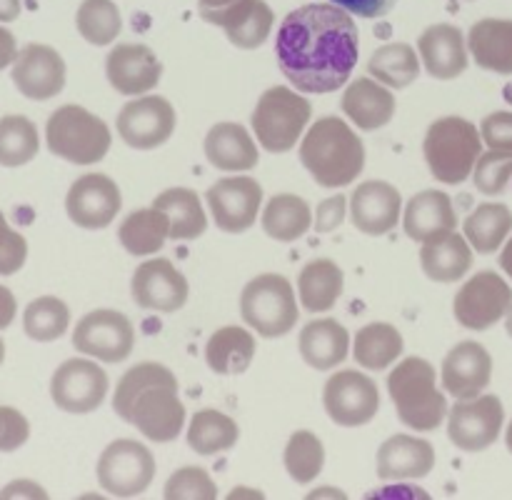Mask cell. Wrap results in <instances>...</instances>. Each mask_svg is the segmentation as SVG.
<instances>
[{
    "mask_svg": "<svg viewBox=\"0 0 512 500\" xmlns=\"http://www.w3.org/2000/svg\"><path fill=\"white\" fill-rule=\"evenodd\" d=\"M423 153L438 183L460 185L473 175L475 163L483 155V135L470 120L448 115L428 128Z\"/></svg>",
    "mask_w": 512,
    "mask_h": 500,
    "instance_id": "5",
    "label": "cell"
},
{
    "mask_svg": "<svg viewBox=\"0 0 512 500\" xmlns=\"http://www.w3.org/2000/svg\"><path fill=\"white\" fill-rule=\"evenodd\" d=\"M175 133V110L163 95L130 100L118 113V135L135 150H153Z\"/></svg>",
    "mask_w": 512,
    "mask_h": 500,
    "instance_id": "15",
    "label": "cell"
},
{
    "mask_svg": "<svg viewBox=\"0 0 512 500\" xmlns=\"http://www.w3.org/2000/svg\"><path fill=\"white\" fill-rule=\"evenodd\" d=\"M45 143L58 158L75 165H93L108 155L110 128L80 105H63L45 125Z\"/></svg>",
    "mask_w": 512,
    "mask_h": 500,
    "instance_id": "6",
    "label": "cell"
},
{
    "mask_svg": "<svg viewBox=\"0 0 512 500\" xmlns=\"http://www.w3.org/2000/svg\"><path fill=\"white\" fill-rule=\"evenodd\" d=\"M13 83L30 100L55 98L65 88L63 55L50 45H25L13 63Z\"/></svg>",
    "mask_w": 512,
    "mask_h": 500,
    "instance_id": "19",
    "label": "cell"
},
{
    "mask_svg": "<svg viewBox=\"0 0 512 500\" xmlns=\"http://www.w3.org/2000/svg\"><path fill=\"white\" fill-rule=\"evenodd\" d=\"M512 230V213L503 203H483L465 220V238L478 253H495Z\"/></svg>",
    "mask_w": 512,
    "mask_h": 500,
    "instance_id": "38",
    "label": "cell"
},
{
    "mask_svg": "<svg viewBox=\"0 0 512 500\" xmlns=\"http://www.w3.org/2000/svg\"><path fill=\"white\" fill-rule=\"evenodd\" d=\"M105 75L120 95H143L160 83L163 63L148 45L120 43L108 53Z\"/></svg>",
    "mask_w": 512,
    "mask_h": 500,
    "instance_id": "20",
    "label": "cell"
},
{
    "mask_svg": "<svg viewBox=\"0 0 512 500\" xmlns=\"http://www.w3.org/2000/svg\"><path fill=\"white\" fill-rule=\"evenodd\" d=\"M505 440H508V450L512 453V423L508 425V438H505Z\"/></svg>",
    "mask_w": 512,
    "mask_h": 500,
    "instance_id": "59",
    "label": "cell"
},
{
    "mask_svg": "<svg viewBox=\"0 0 512 500\" xmlns=\"http://www.w3.org/2000/svg\"><path fill=\"white\" fill-rule=\"evenodd\" d=\"M468 48L480 68L512 75V20H478L468 33Z\"/></svg>",
    "mask_w": 512,
    "mask_h": 500,
    "instance_id": "29",
    "label": "cell"
},
{
    "mask_svg": "<svg viewBox=\"0 0 512 500\" xmlns=\"http://www.w3.org/2000/svg\"><path fill=\"white\" fill-rule=\"evenodd\" d=\"M70 323V310L55 295H43V298H35L33 303H28L23 313V328L25 335L38 343H50V340H58L60 335L68 330Z\"/></svg>",
    "mask_w": 512,
    "mask_h": 500,
    "instance_id": "41",
    "label": "cell"
},
{
    "mask_svg": "<svg viewBox=\"0 0 512 500\" xmlns=\"http://www.w3.org/2000/svg\"><path fill=\"white\" fill-rule=\"evenodd\" d=\"M30 438V425L20 410L0 405V453H13Z\"/></svg>",
    "mask_w": 512,
    "mask_h": 500,
    "instance_id": "49",
    "label": "cell"
},
{
    "mask_svg": "<svg viewBox=\"0 0 512 500\" xmlns=\"http://www.w3.org/2000/svg\"><path fill=\"white\" fill-rule=\"evenodd\" d=\"M323 403L333 423L343 428H358L378 415L380 390L368 375L358 370H340L325 383Z\"/></svg>",
    "mask_w": 512,
    "mask_h": 500,
    "instance_id": "12",
    "label": "cell"
},
{
    "mask_svg": "<svg viewBox=\"0 0 512 500\" xmlns=\"http://www.w3.org/2000/svg\"><path fill=\"white\" fill-rule=\"evenodd\" d=\"M205 158L218 170L240 173L258 165V148L248 130L238 123H218L205 135Z\"/></svg>",
    "mask_w": 512,
    "mask_h": 500,
    "instance_id": "28",
    "label": "cell"
},
{
    "mask_svg": "<svg viewBox=\"0 0 512 500\" xmlns=\"http://www.w3.org/2000/svg\"><path fill=\"white\" fill-rule=\"evenodd\" d=\"M240 315L263 338L288 335L298 323V303L290 280L278 273H263L250 280L240 295Z\"/></svg>",
    "mask_w": 512,
    "mask_h": 500,
    "instance_id": "8",
    "label": "cell"
},
{
    "mask_svg": "<svg viewBox=\"0 0 512 500\" xmlns=\"http://www.w3.org/2000/svg\"><path fill=\"white\" fill-rule=\"evenodd\" d=\"M273 23H275V15L273 10H270V5L265 3V0H258V5H255V8L250 10V13L245 15L235 28L225 30V35H228V40L235 45V48L255 50L270 38V33H273Z\"/></svg>",
    "mask_w": 512,
    "mask_h": 500,
    "instance_id": "44",
    "label": "cell"
},
{
    "mask_svg": "<svg viewBox=\"0 0 512 500\" xmlns=\"http://www.w3.org/2000/svg\"><path fill=\"white\" fill-rule=\"evenodd\" d=\"M345 213H348V198L345 195H333V198L323 200L315 210L313 228L318 233H333L335 228H340V223L345 220Z\"/></svg>",
    "mask_w": 512,
    "mask_h": 500,
    "instance_id": "51",
    "label": "cell"
},
{
    "mask_svg": "<svg viewBox=\"0 0 512 500\" xmlns=\"http://www.w3.org/2000/svg\"><path fill=\"white\" fill-rule=\"evenodd\" d=\"M420 60L433 78L453 80L468 68V48L460 28L448 23L430 25L418 40Z\"/></svg>",
    "mask_w": 512,
    "mask_h": 500,
    "instance_id": "24",
    "label": "cell"
},
{
    "mask_svg": "<svg viewBox=\"0 0 512 500\" xmlns=\"http://www.w3.org/2000/svg\"><path fill=\"white\" fill-rule=\"evenodd\" d=\"M240 438V428L230 415L220 410H200L193 415L188 428V445L198 455H215L235 448Z\"/></svg>",
    "mask_w": 512,
    "mask_h": 500,
    "instance_id": "37",
    "label": "cell"
},
{
    "mask_svg": "<svg viewBox=\"0 0 512 500\" xmlns=\"http://www.w3.org/2000/svg\"><path fill=\"white\" fill-rule=\"evenodd\" d=\"M75 25L90 45H108L123 30V18L113 0H83L75 15Z\"/></svg>",
    "mask_w": 512,
    "mask_h": 500,
    "instance_id": "42",
    "label": "cell"
},
{
    "mask_svg": "<svg viewBox=\"0 0 512 500\" xmlns=\"http://www.w3.org/2000/svg\"><path fill=\"white\" fill-rule=\"evenodd\" d=\"M118 238L123 248L135 258H145V255L158 253L170 238V220L160 208H143L130 213L128 218L120 223Z\"/></svg>",
    "mask_w": 512,
    "mask_h": 500,
    "instance_id": "33",
    "label": "cell"
},
{
    "mask_svg": "<svg viewBox=\"0 0 512 500\" xmlns=\"http://www.w3.org/2000/svg\"><path fill=\"white\" fill-rule=\"evenodd\" d=\"M38 128L25 115H5L0 118V165L18 168L38 155Z\"/></svg>",
    "mask_w": 512,
    "mask_h": 500,
    "instance_id": "40",
    "label": "cell"
},
{
    "mask_svg": "<svg viewBox=\"0 0 512 500\" xmlns=\"http://www.w3.org/2000/svg\"><path fill=\"white\" fill-rule=\"evenodd\" d=\"M403 225L408 238H413L415 243H425V240L453 233L458 228V215H455L450 195H445L443 190H423L405 205Z\"/></svg>",
    "mask_w": 512,
    "mask_h": 500,
    "instance_id": "25",
    "label": "cell"
},
{
    "mask_svg": "<svg viewBox=\"0 0 512 500\" xmlns=\"http://www.w3.org/2000/svg\"><path fill=\"white\" fill-rule=\"evenodd\" d=\"M510 178H512V153L510 150L490 148V153L480 155L478 163H475L473 180H475V188H478L483 195L505 193Z\"/></svg>",
    "mask_w": 512,
    "mask_h": 500,
    "instance_id": "45",
    "label": "cell"
},
{
    "mask_svg": "<svg viewBox=\"0 0 512 500\" xmlns=\"http://www.w3.org/2000/svg\"><path fill=\"white\" fill-rule=\"evenodd\" d=\"M255 335L240 325H228L210 335L205 345V360L208 368L218 375H240L250 368L255 358Z\"/></svg>",
    "mask_w": 512,
    "mask_h": 500,
    "instance_id": "31",
    "label": "cell"
},
{
    "mask_svg": "<svg viewBox=\"0 0 512 500\" xmlns=\"http://www.w3.org/2000/svg\"><path fill=\"white\" fill-rule=\"evenodd\" d=\"M20 3L23 0H0V23H10L20 15Z\"/></svg>",
    "mask_w": 512,
    "mask_h": 500,
    "instance_id": "55",
    "label": "cell"
},
{
    "mask_svg": "<svg viewBox=\"0 0 512 500\" xmlns=\"http://www.w3.org/2000/svg\"><path fill=\"white\" fill-rule=\"evenodd\" d=\"M420 265L435 283H455L473 268V250L468 238L453 230L440 238L425 240L420 248Z\"/></svg>",
    "mask_w": 512,
    "mask_h": 500,
    "instance_id": "27",
    "label": "cell"
},
{
    "mask_svg": "<svg viewBox=\"0 0 512 500\" xmlns=\"http://www.w3.org/2000/svg\"><path fill=\"white\" fill-rule=\"evenodd\" d=\"M313 228V210L303 198L280 193L268 200L263 210V230L278 243H293Z\"/></svg>",
    "mask_w": 512,
    "mask_h": 500,
    "instance_id": "34",
    "label": "cell"
},
{
    "mask_svg": "<svg viewBox=\"0 0 512 500\" xmlns=\"http://www.w3.org/2000/svg\"><path fill=\"white\" fill-rule=\"evenodd\" d=\"M403 198L395 185L385 180L360 183L350 195V215L353 225L365 235H385L400 223Z\"/></svg>",
    "mask_w": 512,
    "mask_h": 500,
    "instance_id": "21",
    "label": "cell"
},
{
    "mask_svg": "<svg viewBox=\"0 0 512 500\" xmlns=\"http://www.w3.org/2000/svg\"><path fill=\"white\" fill-rule=\"evenodd\" d=\"M483 143H488L495 150H510L512 153V113L500 110V113L488 115L480 125Z\"/></svg>",
    "mask_w": 512,
    "mask_h": 500,
    "instance_id": "50",
    "label": "cell"
},
{
    "mask_svg": "<svg viewBox=\"0 0 512 500\" xmlns=\"http://www.w3.org/2000/svg\"><path fill=\"white\" fill-rule=\"evenodd\" d=\"M380 480L425 478L435 468V448L415 435H390L375 458Z\"/></svg>",
    "mask_w": 512,
    "mask_h": 500,
    "instance_id": "23",
    "label": "cell"
},
{
    "mask_svg": "<svg viewBox=\"0 0 512 500\" xmlns=\"http://www.w3.org/2000/svg\"><path fill=\"white\" fill-rule=\"evenodd\" d=\"M343 113L358 125L360 130H378L388 125L395 115V98L380 80L358 78L345 88Z\"/></svg>",
    "mask_w": 512,
    "mask_h": 500,
    "instance_id": "26",
    "label": "cell"
},
{
    "mask_svg": "<svg viewBox=\"0 0 512 500\" xmlns=\"http://www.w3.org/2000/svg\"><path fill=\"white\" fill-rule=\"evenodd\" d=\"M15 310H18V303H15V295L10 293L5 285H0V330L8 328L15 318Z\"/></svg>",
    "mask_w": 512,
    "mask_h": 500,
    "instance_id": "54",
    "label": "cell"
},
{
    "mask_svg": "<svg viewBox=\"0 0 512 500\" xmlns=\"http://www.w3.org/2000/svg\"><path fill=\"white\" fill-rule=\"evenodd\" d=\"M130 293L143 310L175 313L188 303V280L168 258H153L135 268Z\"/></svg>",
    "mask_w": 512,
    "mask_h": 500,
    "instance_id": "18",
    "label": "cell"
},
{
    "mask_svg": "<svg viewBox=\"0 0 512 500\" xmlns=\"http://www.w3.org/2000/svg\"><path fill=\"white\" fill-rule=\"evenodd\" d=\"M300 160L323 188L350 185L365 168L363 140L338 115H325L310 125L300 143Z\"/></svg>",
    "mask_w": 512,
    "mask_h": 500,
    "instance_id": "3",
    "label": "cell"
},
{
    "mask_svg": "<svg viewBox=\"0 0 512 500\" xmlns=\"http://www.w3.org/2000/svg\"><path fill=\"white\" fill-rule=\"evenodd\" d=\"M120 205H123V195H120L118 183H113V178L103 173H88L78 178L70 185L68 198H65L68 218L85 230L108 228L118 215Z\"/></svg>",
    "mask_w": 512,
    "mask_h": 500,
    "instance_id": "17",
    "label": "cell"
},
{
    "mask_svg": "<svg viewBox=\"0 0 512 500\" xmlns=\"http://www.w3.org/2000/svg\"><path fill=\"white\" fill-rule=\"evenodd\" d=\"M353 355L365 370H385L403 355V335L390 323H368L355 335Z\"/></svg>",
    "mask_w": 512,
    "mask_h": 500,
    "instance_id": "36",
    "label": "cell"
},
{
    "mask_svg": "<svg viewBox=\"0 0 512 500\" xmlns=\"http://www.w3.org/2000/svg\"><path fill=\"white\" fill-rule=\"evenodd\" d=\"M113 410L153 443H173L185 425L178 378L160 363H138L120 378Z\"/></svg>",
    "mask_w": 512,
    "mask_h": 500,
    "instance_id": "2",
    "label": "cell"
},
{
    "mask_svg": "<svg viewBox=\"0 0 512 500\" xmlns=\"http://www.w3.org/2000/svg\"><path fill=\"white\" fill-rule=\"evenodd\" d=\"M493 378V358L475 340L455 345L443 360V385L458 400L478 398Z\"/></svg>",
    "mask_w": 512,
    "mask_h": 500,
    "instance_id": "22",
    "label": "cell"
},
{
    "mask_svg": "<svg viewBox=\"0 0 512 500\" xmlns=\"http://www.w3.org/2000/svg\"><path fill=\"white\" fill-rule=\"evenodd\" d=\"M3 360H5V343L0 340V363H3Z\"/></svg>",
    "mask_w": 512,
    "mask_h": 500,
    "instance_id": "60",
    "label": "cell"
},
{
    "mask_svg": "<svg viewBox=\"0 0 512 500\" xmlns=\"http://www.w3.org/2000/svg\"><path fill=\"white\" fill-rule=\"evenodd\" d=\"M350 333L338 320H313L300 330V355L315 370H330L348 358Z\"/></svg>",
    "mask_w": 512,
    "mask_h": 500,
    "instance_id": "30",
    "label": "cell"
},
{
    "mask_svg": "<svg viewBox=\"0 0 512 500\" xmlns=\"http://www.w3.org/2000/svg\"><path fill=\"white\" fill-rule=\"evenodd\" d=\"M345 275L338 263L330 258H318L305 263V268L298 275V295L300 303L310 313H325L338 303L343 295Z\"/></svg>",
    "mask_w": 512,
    "mask_h": 500,
    "instance_id": "32",
    "label": "cell"
},
{
    "mask_svg": "<svg viewBox=\"0 0 512 500\" xmlns=\"http://www.w3.org/2000/svg\"><path fill=\"white\" fill-rule=\"evenodd\" d=\"M28 483H30V480H15L13 488H5L0 495H3V498H8V495H40V498H43L45 493L40 488H28V490H25V485H28Z\"/></svg>",
    "mask_w": 512,
    "mask_h": 500,
    "instance_id": "56",
    "label": "cell"
},
{
    "mask_svg": "<svg viewBox=\"0 0 512 500\" xmlns=\"http://www.w3.org/2000/svg\"><path fill=\"white\" fill-rule=\"evenodd\" d=\"M105 395H108V375L93 360H65L50 380V398L65 413H93L100 408Z\"/></svg>",
    "mask_w": 512,
    "mask_h": 500,
    "instance_id": "13",
    "label": "cell"
},
{
    "mask_svg": "<svg viewBox=\"0 0 512 500\" xmlns=\"http://www.w3.org/2000/svg\"><path fill=\"white\" fill-rule=\"evenodd\" d=\"M500 268L505 270V273L512 278V238L508 240V245L503 248V253H500Z\"/></svg>",
    "mask_w": 512,
    "mask_h": 500,
    "instance_id": "57",
    "label": "cell"
},
{
    "mask_svg": "<svg viewBox=\"0 0 512 500\" xmlns=\"http://www.w3.org/2000/svg\"><path fill=\"white\" fill-rule=\"evenodd\" d=\"M310 115L313 108L303 95L285 85H275L260 95L253 110L255 138L270 153H288L298 145Z\"/></svg>",
    "mask_w": 512,
    "mask_h": 500,
    "instance_id": "7",
    "label": "cell"
},
{
    "mask_svg": "<svg viewBox=\"0 0 512 500\" xmlns=\"http://www.w3.org/2000/svg\"><path fill=\"white\" fill-rule=\"evenodd\" d=\"M28 258V243L18 230H13L0 213V275L18 273Z\"/></svg>",
    "mask_w": 512,
    "mask_h": 500,
    "instance_id": "48",
    "label": "cell"
},
{
    "mask_svg": "<svg viewBox=\"0 0 512 500\" xmlns=\"http://www.w3.org/2000/svg\"><path fill=\"white\" fill-rule=\"evenodd\" d=\"M18 58V45H15V35L8 28H0V70L8 68Z\"/></svg>",
    "mask_w": 512,
    "mask_h": 500,
    "instance_id": "53",
    "label": "cell"
},
{
    "mask_svg": "<svg viewBox=\"0 0 512 500\" xmlns=\"http://www.w3.org/2000/svg\"><path fill=\"white\" fill-rule=\"evenodd\" d=\"M360 33L348 10L310 3L285 15L275 40V58L300 93H333L353 75Z\"/></svg>",
    "mask_w": 512,
    "mask_h": 500,
    "instance_id": "1",
    "label": "cell"
},
{
    "mask_svg": "<svg viewBox=\"0 0 512 500\" xmlns=\"http://www.w3.org/2000/svg\"><path fill=\"white\" fill-rule=\"evenodd\" d=\"M98 483L105 493L133 498L145 493L155 478V458L143 443L130 438L113 440L98 458Z\"/></svg>",
    "mask_w": 512,
    "mask_h": 500,
    "instance_id": "9",
    "label": "cell"
},
{
    "mask_svg": "<svg viewBox=\"0 0 512 500\" xmlns=\"http://www.w3.org/2000/svg\"><path fill=\"white\" fill-rule=\"evenodd\" d=\"M155 208L163 210L170 220V238L173 240H195L208 228L203 203L198 193L190 188H168L153 200Z\"/></svg>",
    "mask_w": 512,
    "mask_h": 500,
    "instance_id": "35",
    "label": "cell"
},
{
    "mask_svg": "<svg viewBox=\"0 0 512 500\" xmlns=\"http://www.w3.org/2000/svg\"><path fill=\"white\" fill-rule=\"evenodd\" d=\"M205 200L210 205L215 225L225 233H245L258 220V210L263 205V188L255 178L235 175L210 185Z\"/></svg>",
    "mask_w": 512,
    "mask_h": 500,
    "instance_id": "16",
    "label": "cell"
},
{
    "mask_svg": "<svg viewBox=\"0 0 512 500\" xmlns=\"http://www.w3.org/2000/svg\"><path fill=\"white\" fill-rule=\"evenodd\" d=\"M165 498L168 500H215L218 488L213 478L198 465L175 470L165 483Z\"/></svg>",
    "mask_w": 512,
    "mask_h": 500,
    "instance_id": "46",
    "label": "cell"
},
{
    "mask_svg": "<svg viewBox=\"0 0 512 500\" xmlns=\"http://www.w3.org/2000/svg\"><path fill=\"white\" fill-rule=\"evenodd\" d=\"M505 328H508V335L512 338V305H510L508 315H505Z\"/></svg>",
    "mask_w": 512,
    "mask_h": 500,
    "instance_id": "58",
    "label": "cell"
},
{
    "mask_svg": "<svg viewBox=\"0 0 512 500\" xmlns=\"http://www.w3.org/2000/svg\"><path fill=\"white\" fill-rule=\"evenodd\" d=\"M388 393L398 410L400 423L413 430L438 428L448 415V400L438 388V375L435 368L425 358H405L388 378Z\"/></svg>",
    "mask_w": 512,
    "mask_h": 500,
    "instance_id": "4",
    "label": "cell"
},
{
    "mask_svg": "<svg viewBox=\"0 0 512 500\" xmlns=\"http://www.w3.org/2000/svg\"><path fill=\"white\" fill-rule=\"evenodd\" d=\"M330 3L340 5L350 15H360V18H383L395 8L398 0H330Z\"/></svg>",
    "mask_w": 512,
    "mask_h": 500,
    "instance_id": "52",
    "label": "cell"
},
{
    "mask_svg": "<svg viewBox=\"0 0 512 500\" xmlns=\"http://www.w3.org/2000/svg\"><path fill=\"white\" fill-rule=\"evenodd\" d=\"M505 410L498 395L460 400L448 413V435L465 453H480L500 438Z\"/></svg>",
    "mask_w": 512,
    "mask_h": 500,
    "instance_id": "14",
    "label": "cell"
},
{
    "mask_svg": "<svg viewBox=\"0 0 512 500\" xmlns=\"http://www.w3.org/2000/svg\"><path fill=\"white\" fill-rule=\"evenodd\" d=\"M368 73L390 88H408L420 75L418 53L408 43H388L370 55Z\"/></svg>",
    "mask_w": 512,
    "mask_h": 500,
    "instance_id": "39",
    "label": "cell"
},
{
    "mask_svg": "<svg viewBox=\"0 0 512 500\" xmlns=\"http://www.w3.org/2000/svg\"><path fill=\"white\" fill-rule=\"evenodd\" d=\"M258 5V0H198L200 18L210 25L230 30Z\"/></svg>",
    "mask_w": 512,
    "mask_h": 500,
    "instance_id": "47",
    "label": "cell"
},
{
    "mask_svg": "<svg viewBox=\"0 0 512 500\" xmlns=\"http://www.w3.org/2000/svg\"><path fill=\"white\" fill-rule=\"evenodd\" d=\"M135 330L128 315L118 310H93L73 330V348L100 363H123L133 353Z\"/></svg>",
    "mask_w": 512,
    "mask_h": 500,
    "instance_id": "10",
    "label": "cell"
},
{
    "mask_svg": "<svg viewBox=\"0 0 512 500\" xmlns=\"http://www.w3.org/2000/svg\"><path fill=\"white\" fill-rule=\"evenodd\" d=\"M283 460L295 483H313L323 473L325 448L318 435L310 433V430H298V433L290 435Z\"/></svg>",
    "mask_w": 512,
    "mask_h": 500,
    "instance_id": "43",
    "label": "cell"
},
{
    "mask_svg": "<svg viewBox=\"0 0 512 500\" xmlns=\"http://www.w3.org/2000/svg\"><path fill=\"white\" fill-rule=\"evenodd\" d=\"M512 288L493 270L473 275L458 290L453 303L455 320L468 330H488L508 315Z\"/></svg>",
    "mask_w": 512,
    "mask_h": 500,
    "instance_id": "11",
    "label": "cell"
}]
</instances>
